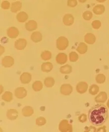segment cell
Segmentation results:
<instances>
[{"label": "cell", "instance_id": "cell-31", "mask_svg": "<svg viewBox=\"0 0 109 132\" xmlns=\"http://www.w3.org/2000/svg\"><path fill=\"white\" fill-rule=\"evenodd\" d=\"M79 59V55L75 52H72L69 54V60L71 62H76Z\"/></svg>", "mask_w": 109, "mask_h": 132}, {"label": "cell", "instance_id": "cell-6", "mask_svg": "<svg viewBox=\"0 0 109 132\" xmlns=\"http://www.w3.org/2000/svg\"><path fill=\"white\" fill-rule=\"evenodd\" d=\"M14 64V59L11 56H6L2 60V65L5 67H11Z\"/></svg>", "mask_w": 109, "mask_h": 132}, {"label": "cell", "instance_id": "cell-4", "mask_svg": "<svg viewBox=\"0 0 109 132\" xmlns=\"http://www.w3.org/2000/svg\"><path fill=\"white\" fill-rule=\"evenodd\" d=\"M73 90L72 86L70 84H68L62 85L60 89L61 94L65 96L69 95L72 93Z\"/></svg>", "mask_w": 109, "mask_h": 132}, {"label": "cell", "instance_id": "cell-39", "mask_svg": "<svg viewBox=\"0 0 109 132\" xmlns=\"http://www.w3.org/2000/svg\"><path fill=\"white\" fill-rule=\"evenodd\" d=\"M4 51H5V48L1 46V55L3 54V53L4 52Z\"/></svg>", "mask_w": 109, "mask_h": 132}, {"label": "cell", "instance_id": "cell-12", "mask_svg": "<svg viewBox=\"0 0 109 132\" xmlns=\"http://www.w3.org/2000/svg\"><path fill=\"white\" fill-rule=\"evenodd\" d=\"M63 23L65 25L71 26L72 25L74 22L73 16L70 14H66L63 19Z\"/></svg>", "mask_w": 109, "mask_h": 132}, {"label": "cell", "instance_id": "cell-22", "mask_svg": "<svg viewBox=\"0 0 109 132\" xmlns=\"http://www.w3.org/2000/svg\"><path fill=\"white\" fill-rule=\"evenodd\" d=\"M87 50H88L87 46L84 43H83V42L79 43L77 47V48L76 49L77 51L79 52V53L81 54H85L87 51Z\"/></svg>", "mask_w": 109, "mask_h": 132}, {"label": "cell", "instance_id": "cell-32", "mask_svg": "<svg viewBox=\"0 0 109 132\" xmlns=\"http://www.w3.org/2000/svg\"><path fill=\"white\" fill-rule=\"evenodd\" d=\"M82 16L83 19L85 20H90L93 17V14L92 12H91L90 11H87L83 12Z\"/></svg>", "mask_w": 109, "mask_h": 132}, {"label": "cell", "instance_id": "cell-5", "mask_svg": "<svg viewBox=\"0 0 109 132\" xmlns=\"http://www.w3.org/2000/svg\"><path fill=\"white\" fill-rule=\"evenodd\" d=\"M15 96L19 99H22L27 95V91L24 87H18L14 92Z\"/></svg>", "mask_w": 109, "mask_h": 132}, {"label": "cell", "instance_id": "cell-30", "mask_svg": "<svg viewBox=\"0 0 109 132\" xmlns=\"http://www.w3.org/2000/svg\"><path fill=\"white\" fill-rule=\"evenodd\" d=\"M95 80L97 83L103 84L106 81V77L103 74H99L96 76Z\"/></svg>", "mask_w": 109, "mask_h": 132}, {"label": "cell", "instance_id": "cell-33", "mask_svg": "<svg viewBox=\"0 0 109 132\" xmlns=\"http://www.w3.org/2000/svg\"><path fill=\"white\" fill-rule=\"evenodd\" d=\"M46 123V119L44 117H41L37 118L36 120V124L38 126H42L44 125Z\"/></svg>", "mask_w": 109, "mask_h": 132}, {"label": "cell", "instance_id": "cell-26", "mask_svg": "<svg viewBox=\"0 0 109 132\" xmlns=\"http://www.w3.org/2000/svg\"><path fill=\"white\" fill-rule=\"evenodd\" d=\"M44 82V85L46 87L48 88H51L54 85V79L52 77H48L45 79Z\"/></svg>", "mask_w": 109, "mask_h": 132}, {"label": "cell", "instance_id": "cell-16", "mask_svg": "<svg viewBox=\"0 0 109 132\" xmlns=\"http://www.w3.org/2000/svg\"><path fill=\"white\" fill-rule=\"evenodd\" d=\"M31 39L33 42L38 43L42 41V36L40 32H34L31 34Z\"/></svg>", "mask_w": 109, "mask_h": 132}, {"label": "cell", "instance_id": "cell-29", "mask_svg": "<svg viewBox=\"0 0 109 132\" xmlns=\"http://www.w3.org/2000/svg\"><path fill=\"white\" fill-rule=\"evenodd\" d=\"M41 57L43 60H50L52 57V54L50 51H44L41 53Z\"/></svg>", "mask_w": 109, "mask_h": 132}, {"label": "cell", "instance_id": "cell-15", "mask_svg": "<svg viewBox=\"0 0 109 132\" xmlns=\"http://www.w3.org/2000/svg\"><path fill=\"white\" fill-rule=\"evenodd\" d=\"M25 28L28 31H33L37 28V23L34 20H29L25 24Z\"/></svg>", "mask_w": 109, "mask_h": 132}, {"label": "cell", "instance_id": "cell-41", "mask_svg": "<svg viewBox=\"0 0 109 132\" xmlns=\"http://www.w3.org/2000/svg\"><path fill=\"white\" fill-rule=\"evenodd\" d=\"M98 2H99V3H103L104 2H105L106 0H96Z\"/></svg>", "mask_w": 109, "mask_h": 132}, {"label": "cell", "instance_id": "cell-18", "mask_svg": "<svg viewBox=\"0 0 109 132\" xmlns=\"http://www.w3.org/2000/svg\"><path fill=\"white\" fill-rule=\"evenodd\" d=\"M28 18V14L24 12H21L18 13L17 15V19L18 22L23 23L26 21Z\"/></svg>", "mask_w": 109, "mask_h": 132}, {"label": "cell", "instance_id": "cell-8", "mask_svg": "<svg viewBox=\"0 0 109 132\" xmlns=\"http://www.w3.org/2000/svg\"><path fill=\"white\" fill-rule=\"evenodd\" d=\"M76 89L79 94H84L88 89V84L84 82H79L76 85Z\"/></svg>", "mask_w": 109, "mask_h": 132}, {"label": "cell", "instance_id": "cell-23", "mask_svg": "<svg viewBox=\"0 0 109 132\" xmlns=\"http://www.w3.org/2000/svg\"><path fill=\"white\" fill-rule=\"evenodd\" d=\"M22 7V4L20 2H15L12 4L11 11L12 12H17L19 11Z\"/></svg>", "mask_w": 109, "mask_h": 132}, {"label": "cell", "instance_id": "cell-10", "mask_svg": "<svg viewBox=\"0 0 109 132\" xmlns=\"http://www.w3.org/2000/svg\"><path fill=\"white\" fill-rule=\"evenodd\" d=\"M18 111L14 109H10L7 111L6 116L9 120H15L18 117Z\"/></svg>", "mask_w": 109, "mask_h": 132}, {"label": "cell", "instance_id": "cell-42", "mask_svg": "<svg viewBox=\"0 0 109 132\" xmlns=\"http://www.w3.org/2000/svg\"><path fill=\"white\" fill-rule=\"evenodd\" d=\"M107 105L108 108H109V100H108V101L107 103Z\"/></svg>", "mask_w": 109, "mask_h": 132}, {"label": "cell", "instance_id": "cell-36", "mask_svg": "<svg viewBox=\"0 0 109 132\" xmlns=\"http://www.w3.org/2000/svg\"><path fill=\"white\" fill-rule=\"evenodd\" d=\"M1 7L4 10H8L10 7V3L6 1H4L2 3Z\"/></svg>", "mask_w": 109, "mask_h": 132}, {"label": "cell", "instance_id": "cell-14", "mask_svg": "<svg viewBox=\"0 0 109 132\" xmlns=\"http://www.w3.org/2000/svg\"><path fill=\"white\" fill-rule=\"evenodd\" d=\"M20 80L22 84H28L31 80V75L27 72L24 73L20 77Z\"/></svg>", "mask_w": 109, "mask_h": 132}, {"label": "cell", "instance_id": "cell-7", "mask_svg": "<svg viewBox=\"0 0 109 132\" xmlns=\"http://www.w3.org/2000/svg\"><path fill=\"white\" fill-rule=\"evenodd\" d=\"M27 41L24 39H19L14 43V47L18 50H23L26 47Z\"/></svg>", "mask_w": 109, "mask_h": 132}, {"label": "cell", "instance_id": "cell-17", "mask_svg": "<svg viewBox=\"0 0 109 132\" xmlns=\"http://www.w3.org/2000/svg\"><path fill=\"white\" fill-rule=\"evenodd\" d=\"M84 41L88 44H93L96 41V37L92 33H87L84 37Z\"/></svg>", "mask_w": 109, "mask_h": 132}, {"label": "cell", "instance_id": "cell-37", "mask_svg": "<svg viewBox=\"0 0 109 132\" xmlns=\"http://www.w3.org/2000/svg\"><path fill=\"white\" fill-rule=\"evenodd\" d=\"M79 120L81 123H84L87 121V115L85 114H81L79 117Z\"/></svg>", "mask_w": 109, "mask_h": 132}, {"label": "cell", "instance_id": "cell-24", "mask_svg": "<svg viewBox=\"0 0 109 132\" xmlns=\"http://www.w3.org/2000/svg\"><path fill=\"white\" fill-rule=\"evenodd\" d=\"M60 71L62 74H69L72 72V67L69 65L66 64L61 67L60 68Z\"/></svg>", "mask_w": 109, "mask_h": 132}, {"label": "cell", "instance_id": "cell-43", "mask_svg": "<svg viewBox=\"0 0 109 132\" xmlns=\"http://www.w3.org/2000/svg\"><path fill=\"white\" fill-rule=\"evenodd\" d=\"M13 1H14V0H13Z\"/></svg>", "mask_w": 109, "mask_h": 132}, {"label": "cell", "instance_id": "cell-2", "mask_svg": "<svg viewBox=\"0 0 109 132\" xmlns=\"http://www.w3.org/2000/svg\"><path fill=\"white\" fill-rule=\"evenodd\" d=\"M68 40L65 37H60L57 40V48L60 51L65 50L68 47Z\"/></svg>", "mask_w": 109, "mask_h": 132}, {"label": "cell", "instance_id": "cell-1", "mask_svg": "<svg viewBox=\"0 0 109 132\" xmlns=\"http://www.w3.org/2000/svg\"><path fill=\"white\" fill-rule=\"evenodd\" d=\"M88 115L89 120L93 125L102 126L108 119V108L104 104H98L89 110Z\"/></svg>", "mask_w": 109, "mask_h": 132}, {"label": "cell", "instance_id": "cell-34", "mask_svg": "<svg viewBox=\"0 0 109 132\" xmlns=\"http://www.w3.org/2000/svg\"><path fill=\"white\" fill-rule=\"evenodd\" d=\"M92 26L95 29H98L101 26V22L100 21L96 20L92 22Z\"/></svg>", "mask_w": 109, "mask_h": 132}, {"label": "cell", "instance_id": "cell-28", "mask_svg": "<svg viewBox=\"0 0 109 132\" xmlns=\"http://www.w3.org/2000/svg\"><path fill=\"white\" fill-rule=\"evenodd\" d=\"M99 87L95 84L92 85L90 87V88L89 90V93L93 96L96 95L99 92Z\"/></svg>", "mask_w": 109, "mask_h": 132}, {"label": "cell", "instance_id": "cell-40", "mask_svg": "<svg viewBox=\"0 0 109 132\" xmlns=\"http://www.w3.org/2000/svg\"><path fill=\"white\" fill-rule=\"evenodd\" d=\"M87 0H79V2L80 3H84L86 2Z\"/></svg>", "mask_w": 109, "mask_h": 132}, {"label": "cell", "instance_id": "cell-20", "mask_svg": "<svg viewBox=\"0 0 109 132\" xmlns=\"http://www.w3.org/2000/svg\"><path fill=\"white\" fill-rule=\"evenodd\" d=\"M34 113V110L31 106H25L22 109V114L25 117H29Z\"/></svg>", "mask_w": 109, "mask_h": 132}, {"label": "cell", "instance_id": "cell-25", "mask_svg": "<svg viewBox=\"0 0 109 132\" xmlns=\"http://www.w3.org/2000/svg\"><path fill=\"white\" fill-rule=\"evenodd\" d=\"M32 88L35 92H39L43 88V84L40 81H35L32 84Z\"/></svg>", "mask_w": 109, "mask_h": 132}, {"label": "cell", "instance_id": "cell-35", "mask_svg": "<svg viewBox=\"0 0 109 132\" xmlns=\"http://www.w3.org/2000/svg\"><path fill=\"white\" fill-rule=\"evenodd\" d=\"M67 6L71 7H74L77 5V0H67Z\"/></svg>", "mask_w": 109, "mask_h": 132}, {"label": "cell", "instance_id": "cell-3", "mask_svg": "<svg viewBox=\"0 0 109 132\" xmlns=\"http://www.w3.org/2000/svg\"><path fill=\"white\" fill-rule=\"evenodd\" d=\"M59 129L60 132H72L73 131V126L69 123L67 120H63L59 124Z\"/></svg>", "mask_w": 109, "mask_h": 132}, {"label": "cell", "instance_id": "cell-19", "mask_svg": "<svg viewBox=\"0 0 109 132\" xmlns=\"http://www.w3.org/2000/svg\"><path fill=\"white\" fill-rule=\"evenodd\" d=\"M105 7L103 5H98L93 7V12L97 15H100L105 12Z\"/></svg>", "mask_w": 109, "mask_h": 132}, {"label": "cell", "instance_id": "cell-38", "mask_svg": "<svg viewBox=\"0 0 109 132\" xmlns=\"http://www.w3.org/2000/svg\"><path fill=\"white\" fill-rule=\"evenodd\" d=\"M105 128H106L105 126L104 127H101V128H99V129L97 130V132H106Z\"/></svg>", "mask_w": 109, "mask_h": 132}, {"label": "cell", "instance_id": "cell-11", "mask_svg": "<svg viewBox=\"0 0 109 132\" xmlns=\"http://www.w3.org/2000/svg\"><path fill=\"white\" fill-rule=\"evenodd\" d=\"M107 100V95L106 92H100L95 98V101L97 103H104Z\"/></svg>", "mask_w": 109, "mask_h": 132}, {"label": "cell", "instance_id": "cell-21", "mask_svg": "<svg viewBox=\"0 0 109 132\" xmlns=\"http://www.w3.org/2000/svg\"><path fill=\"white\" fill-rule=\"evenodd\" d=\"M53 68L52 63L50 62H47L43 63L41 65V70L43 72H50Z\"/></svg>", "mask_w": 109, "mask_h": 132}, {"label": "cell", "instance_id": "cell-9", "mask_svg": "<svg viewBox=\"0 0 109 132\" xmlns=\"http://www.w3.org/2000/svg\"><path fill=\"white\" fill-rule=\"evenodd\" d=\"M7 34L9 38L14 39L18 36L19 31L16 27H12L7 30Z\"/></svg>", "mask_w": 109, "mask_h": 132}, {"label": "cell", "instance_id": "cell-13", "mask_svg": "<svg viewBox=\"0 0 109 132\" xmlns=\"http://www.w3.org/2000/svg\"><path fill=\"white\" fill-rule=\"evenodd\" d=\"M56 60L57 62L59 64H65L67 60V56L66 54L60 53L57 55Z\"/></svg>", "mask_w": 109, "mask_h": 132}, {"label": "cell", "instance_id": "cell-27", "mask_svg": "<svg viewBox=\"0 0 109 132\" xmlns=\"http://www.w3.org/2000/svg\"><path fill=\"white\" fill-rule=\"evenodd\" d=\"M2 99L6 102H10L12 100V93L10 92H6L2 96Z\"/></svg>", "mask_w": 109, "mask_h": 132}]
</instances>
